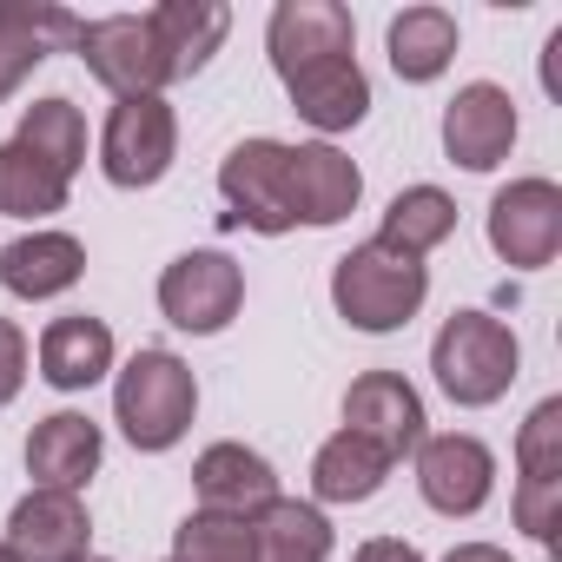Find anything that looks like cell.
<instances>
[{
	"instance_id": "6da1fadb",
	"label": "cell",
	"mask_w": 562,
	"mask_h": 562,
	"mask_svg": "<svg viewBox=\"0 0 562 562\" xmlns=\"http://www.w3.org/2000/svg\"><path fill=\"white\" fill-rule=\"evenodd\" d=\"M424 299H430L424 258L384 251L378 238L358 245V251H345L338 271H331V305H338V318H345L351 331H371V338L411 325V318L424 312Z\"/></svg>"
},
{
	"instance_id": "7a4b0ae2",
	"label": "cell",
	"mask_w": 562,
	"mask_h": 562,
	"mask_svg": "<svg viewBox=\"0 0 562 562\" xmlns=\"http://www.w3.org/2000/svg\"><path fill=\"white\" fill-rule=\"evenodd\" d=\"M516 364H522V351H516L509 325L490 318V312H457V318H443V331H437V345H430V371H437L443 397L463 404V411L496 404V397L516 384Z\"/></svg>"
},
{
	"instance_id": "3957f363",
	"label": "cell",
	"mask_w": 562,
	"mask_h": 562,
	"mask_svg": "<svg viewBox=\"0 0 562 562\" xmlns=\"http://www.w3.org/2000/svg\"><path fill=\"white\" fill-rule=\"evenodd\" d=\"M199 411V384L172 351H133V364L113 384V417L126 430L133 450H172L192 430Z\"/></svg>"
},
{
	"instance_id": "277c9868",
	"label": "cell",
	"mask_w": 562,
	"mask_h": 562,
	"mask_svg": "<svg viewBox=\"0 0 562 562\" xmlns=\"http://www.w3.org/2000/svg\"><path fill=\"white\" fill-rule=\"evenodd\" d=\"M172 153H179V120L159 93H133L106 113V133H100V172L120 186V192H139V186H159L172 172Z\"/></svg>"
},
{
	"instance_id": "5b68a950",
	"label": "cell",
	"mask_w": 562,
	"mask_h": 562,
	"mask_svg": "<svg viewBox=\"0 0 562 562\" xmlns=\"http://www.w3.org/2000/svg\"><path fill=\"white\" fill-rule=\"evenodd\" d=\"M238 305H245V271L225 251H179L159 271V312H166V325H179L192 338L225 331L238 318Z\"/></svg>"
},
{
	"instance_id": "8992f818",
	"label": "cell",
	"mask_w": 562,
	"mask_h": 562,
	"mask_svg": "<svg viewBox=\"0 0 562 562\" xmlns=\"http://www.w3.org/2000/svg\"><path fill=\"white\" fill-rule=\"evenodd\" d=\"M74 54H80V60H87V74H93L100 87H113L120 100L172 87V67H166V54H159V34H153V21H146V14H106V21H80V34H74Z\"/></svg>"
},
{
	"instance_id": "52a82bcc",
	"label": "cell",
	"mask_w": 562,
	"mask_h": 562,
	"mask_svg": "<svg viewBox=\"0 0 562 562\" xmlns=\"http://www.w3.org/2000/svg\"><path fill=\"white\" fill-rule=\"evenodd\" d=\"M490 251L516 271H542L562 251V192L549 179H509L490 199Z\"/></svg>"
},
{
	"instance_id": "ba28073f",
	"label": "cell",
	"mask_w": 562,
	"mask_h": 562,
	"mask_svg": "<svg viewBox=\"0 0 562 562\" xmlns=\"http://www.w3.org/2000/svg\"><path fill=\"white\" fill-rule=\"evenodd\" d=\"M218 192L232 205V225H251L265 238L292 232V192H285V139H238L218 166Z\"/></svg>"
},
{
	"instance_id": "9c48e42d",
	"label": "cell",
	"mask_w": 562,
	"mask_h": 562,
	"mask_svg": "<svg viewBox=\"0 0 562 562\" xmlns=\"http://www.w3.org/2000/svg\"><path fill=\"white\" fill-rule=\"evenodd\" d=\"M516 522L522 536L536 542H555V522H562V397L536 404L522 437H516Z\"/></svg>"
},
{
	"instance_id": "30bf717a",
	"label": "cell",
	"mask_w": 562,
	"mask_h": 562,
	"mask_svg": "<svg viewBox=\"0 0 562 562\" xmlns=\"http://www.w3.org/2000/svg\"><path fill=\"white\" fill-rule=\"evenodd\" d=\"M417 490L437 516H476L496 490V457L470 430H443L417 443Z\"/></svg>"
},
{
	"instance_id": "8fae6325",
	"label": "cell",
	"mask_w": 562,
	"mask_h": 562,
	"mask_svg": "<svg viewBox=\"0 0 562 562\" xmlns=\"http://www.w3.org/2000/svg\"><path fill=\"white\" fill-rule=\"evenodd\" d=\"M509 146H516V100L496 80L457 87V100L443 106V153L463 172H490L509 159Z\"/></svg>"
},
{
	"instance_id": "7c38bea8",
	"label": "cell",
	"mask_w": 562,
	"mask_h": 562,
	"mask_svg": "<svg viewBox=\"0 0 562 562\" xmlns=\"http://www.w3.org/2000/svg\"><path fill=\"white\" fill-rule=\"evenodd\" d=\"M345 430L364 437L371 450H384L391 463L417 457V443H424V397L397 371H364L345 391Z\"/></svg>"
},
{
	"instance_id": "4fadbf2b",
	"label": "cell",
	"mask_w": 562,
	"mask_h": 562,
	"mask_svg": "<svg viewBox=\"0 0 562 562\" xmlns=\"http://www.w3.org/2000/svg\"><path fill=\"white\" fill-rule=\"evenodd\" d=\"M278 80H285L299 120L318 126V133H351V126L371 113V80H364L358 54H318V60L285 67Z\"/></svg>"
},
{
	"instance_id": "5bb4252c",
	"label": "cell",
	"mask_w": 562,
	"mask_h": 562,
	"mask_svg": "<svg viewBox=\"0 0 562 562\" xmlns=\"http://www.w3.org/2000/svg\"><path fill=\"white\" fill-rule=\"evenodd\" d=\"M285 192H292V218L299 225H338V218L358 212L364 172L338 146L312 139V146H285Z\"/></svg>"
},
{
	"instance_id": "9a60e30c",
	"label": "cell",
	"mask_w": 562,
	"mask_h": 562,
	"mask_svg": "<svg viewBox=\"0 0 562 562\" xmlns=\"http://www.w3.org/2000/svg\"><path fill=\"white\" fill-rule=\"evenodd\" d=\"M8 549L21 562H87L93 549V522H87V503L67 496V490H34L14 503L8 516Z\"/></svg>"
},
{
	"instance_id": "2e32d148",
	"label": "cell",
	"mask_w": 562,
	"mask_h": 562,
	"mask_svg": "<svg viewBox=\"0 0 562 562\" xmlns=\"http://www.w3.org/2000/svg\"><path fill=\"white\" fill-rule=\"evenodd\" d=\"M192 490H199V509L251 522L258 509L278 503V470H271L258 450H245V443H212V450L192 463Z\"/></svg>"
},
{
	"instance_id": "e0dca14e",
	"label": "cell",
	"mask_w": 562,
	"mask_h": 562,
	"mask_svg": "<svg viewBox=\"0 0 562 562\" xmlns=\"http://www.w3.org/2000/svg\"><path fill=\"white\" fill-rule=\"evenodd\" d=\"M100 457H106V437H100V424L80 417V411H54V417H41L34 437H27L34 490H67V496H80V483H93Z\"/></svg>"
},
{
	"instance_id": "ac0fdd59",
	"label": "cell",
	"mask_w": 562,
	"mask_h": 562,
	"mask_svg": "<svg viewBox=\"0 0 562 562\" xmlns=\"http://www.w3.org/2000/svg\"><path fill=\"white\" fill-rule=\"evenodd\" d=\"M265 47H271V67L285 74V67L318 60V54H358V27L338 0H278Z\"/></svg>"
},
{
	"instance_id": "d6986e66",
	"label": "cell",
	"mask_w": 562,
	"mask_h": 562,
	"mask_svg": "<svg viewBox=\"0 0 562 562\" xmlns=\"http://www.w3.org/2000/svg\"><path fill=\"white\" fill-rule=\"evenodd\" d=\"M80 271H87V245L67 238V232H27V238H14L0 251V285L14 299H27V305L74 292Z\"/></svg>"
},
{
	"instance_id": "ffe728a7",
	"label": "cell",
	"mask_w": 562,
	"mask_h": 562,
	"mask_svg": "<svg viewBox=\"0 0 562 562\" xmlns=\"http://www.w3.org/2000/svg\"><path fill=\"white\" fill-rule=\"evenodd\" d=\"M80 21L67 8H27V0H0V100L21 93V80L54 54V41L74 47Z\"/></svg>"
},
{
	"instance_id": "44dd1931",
	"label": "cell",
	"mask_w": 562,
	"mask_h": 562,
	"mask_svg": "<svg viewBox=\"0 0 562 562\" xmlns=\"http://www.w3.org/2000/svg\"><path fill=\"white\" fill-rule=\"evenodd\" d=\"M106 371H113V331H106L100 318L74 312V318H54V325L41 331V378H47L54 391H87V384H100Z\"/></svg>"
},
{
	"instance_id": "7402d4cb",
	"label": "cell",
	"mask_w": 562,
	"mask_h": 562,
	"mask_svg": "<svg viewBox=\"0 0 562 562\" xmlns=\"http://www.w3.org/2000/svg\"><path fill=\"white\" fill-rule=\"evenodd\" d=\"M146 21L159 34V54H166L172 80H192L218 54V41L232 34V8H218V0H166V8H153Z\"/></svg>"
},
{
	"instance_id": "603a6c76",
	"label": "cell",
	"mask_w": 562,
	"mask_h": 562,
	"mask_svg": "<svg viewBox=\"0 0 562 562\" xmlns=\"http://www.w3.org/2000/svg\"><path fill=\"white\" fill-rule=\"evenodd\" d=\"M384 476H391V457L371 450V443L351 437V430L325 437L318 457H312V490H318V503H371V496L384 490Z\"/></svg>"
},
{
	"instance_id": "cb8c5ba5",
	"label": "cell",
	"mask_w": 562,
	"mask_h": 562,
	"mask_svg": "<svg viewBox=\"0 0 562 562\" xmlns=\"http://www.w3.org/2000/svg\"><path fill=\"white\" fill-rule=\"evenodd\" d=\"M450 232H457V199L437 192V186H404V192L384 205L378 245H384V251H404V258H424V251H437Z\"/></svg>"
},
{
	"instance_id": "d4e9b609",
	"label": "cell",
	"mask_w": 562,
	"mask_h": 562,
	"mask_svg": "<svg viewBox=\"0 0 562 562\" xmlns=\"http://www.w3.org/2000/svg\"><path fill=\"white\" fill-rule=\"evenodd\" d=\"M450 60H457V21H450L443 8H404V14L391 21V67H397V80L424 87V80H437Z\"/></svg>"
},
{
	"instance_id": "484cf974",
	"label": "cell",
	"mask_w": 562,
	"mask_h": 562,
	"mask_svg": "<svg viewBox=\"0 0 562 562\" xmlns=\"http://www.w3.org/2000/svg\"><path fill=\"white\" fill-rule=\"evenodd\" d=\"M251 529H258V562H325L331 555V522L312 503H292V496L258 509Z\"/></svg>"
},
{
	"instance_id": "4316f807",
	"label": "cell",
	"mask_w": 562,
	"mask_h": 562,
	"mask_svg": "<svg viewBox=\"0 0 562 562\" xmlns=\"http://www.w3.org/2000/svg\"><path fill=\"white\" fill-rule=\"evenodd\" d=\"M34 159H47L60 179H74L80 166H87V120H80V106L74 100H34L27 113H21V133H14Z\"/></svg>"
},
{
	"instance_id": "83f0119b",
	"label": "cell",
	"mask_w": 562,
	"mask_h": 562,
	"mask_svg": "<svg viewBox=\"0 0 562 562\" xmlns=\"http://www.w3.org/2000/svg\"><path fill=\"white\" fill-rule=\"evenodd\" d=\"M67 186L74 179H60L47 159H34L21 139H8V146H0V212H8V218H47V212H60L67 205Z\"/></svg>"
},
{
	"instance_id": "f1b7e54d",
	"label": "cell",
	"mask_w": 562,
	"mask_h": 562,
	"mask_svg": "<svg viewBox=\"0 0 562 562\" xmlns=\"http://www.w3.org/2000/svg\"><path fill=\"white\" fill-rule=\"evenodd\" d=\"M166 562H258V529L238 522V516L199 509V516H186L172 529V555Z\"/></svg>"
},
{
	"instance_id": "f546056e",
	"label": "cell",
	"mask_w": 562,
	"mask_h": 562,
	"mask_svg": "<svg viewBox=\"0 0 562 562\" xmlns=\"http://www.w3.org/2000/svg\"><path fill=\"white\" fill-rule=\"evenodd\" d=\"M21 384H27V338L14 318H0V411L21 397Z\"/></svg>"
},
{
	"instance_id": "4dcf8cb0",
	"label": "cell",
	"mask_w": 562,
	"mask_h": 562,
	"mask_svg": "<svg viewBox=\"0 0 562 562\" xmlns=\"http://www.w3.org/2000/svg\"><path fill=\"white\" fill-rule=\"evenodd\" d=\"M358 562H424V555H417L404 536H371V542L358 549Z\"/></svg>"
},
{
	"instance_id": "1f68e13d",
	"label": "cell",
	"mask_w": 562,
	"mask_h": 562,
	"mask_svg": "<svg viewBox=\"0 0 562 562\" xmlns=\"http://www.w3.org/2000/svg\"><path fill=\"white\" fill-rule=\"evenodd\" d=\"M443 562H509V555H503L496 542H457V549H450Z\"/></svg>"
},
{
	"instance_id": "d6a6232c",
	"label": "cell",
	"mask_w": 562,
	"mask_h": 562,
	"mask_svg": "<svg viewBox=\"0 0 562 562\" xmlns=\"http://www.w3.org/2000/svg\"><path fill=\"white\" fill-rule=\"evenodd\" d=\"M0 562H21V555H14V549H8V542H0Z\"/></svg>"
},
{
	"instance_id": "836d02e7",
	"label": "cell",
	"mask_w": 562,
	"mask_h": 562,
	"mask_svg": "<svg viewBox=\"0 0 562 562\" xmlns=\"http://www.w3.org/2000/svg\"><path fill=\"white\" fill-rule=\"evenodd\" d=\"M87 562H93V555H87Z\"/></svg>"
}]
</instances>
